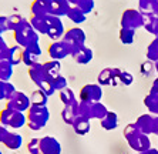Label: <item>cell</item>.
I'll use <instances>...</instances> for the list:
<instances>
[{"label":"cell","instance_id":"16","mask_svg":"<svg viewBox=\"0 0 158 154\" xmlns=\"http://www.w3.org/2000/svg\"><path fill=\"white\" fill-rule=\"evenodd\" d=\"M93 56H94L93 50L84 44V46L73 49L70 57H73V60L76 63H78V64H88L93 60Z\"/></svg>","mask_w":158,"mask_h":154},{"label":"cell","instance_id":"17","mask_svg":"<svg viewBox=\"0 0 158 154\" xmlns=\"http://www.w3.org/2000/svg\"><path fill=\"white\" fill-rule=\"evenodd\" d=\"M31 16H47L52 13V0H33L30 6Z\"/></svg>","mask_w":158,"mask_h":154},{"label":"cell","instance_id":"48","mask_svg":"<svg viewBox=\"0 0 158 154\" xmlns=\"http://www.w3.org/2000/svg\"><path fill=\"white\" fill-rule=\"evenodd\" d=\"M154 15H155V16H158V2H157V4H155V9H154Z\"/></svg>","mask_w":158,"mask_h":154},{"label":"cell","instance_id":"31","mask_svg":"<svg viewBox=\"0 0 158 154\" xmlns=\"http://www.w3.org/2000/svg\"><path fill=\"white\" fill-rule=\"evenodd\" d=\"M77 114H78V106L77 107H63L61 118H63V121H64L66 124L71 126Z\"/></svg>","mask_w":158,"mask_h":154},{"label":"cell","instance_id":"22","mask_svg":"<svg viewBox=\"0 0 158 154\" xmlns=\"http://www.w3.org/2000/svg\"><path fill=\"white\" fill-rule=\"evenodd\" d=\"M4 147L6 148H9V150H19L20 147H22L23 144V137L22 134H19V133H13V131H9L7 136H6V139H4L3 141Z\"/></svg>","mask_w":158,"mask_h":154},{"label":"cell","instance_id":"15","mask_svg":"<svg viewBox=\"0 0 158 154\" xmlns=\"http://www.w3.org/2000/svg\"><path fill=\"white\" fill-rule=\"evenodd\" d=\"M40 154H61V144L56 137L44 136L40 139Z\"/></svg>","mask_w":158,"mask_h":154},{"label":"cell","instance_id":"5","mask_svg":"<svg viewBox=\"0 0 158 154\" xmlns=\"http://www.w3.org/2000/svg\"><path fill=\"white\" fill-rule=\"evenodd\" d=\"M0 124H3L7 128L17 130V128L27 126V116L23 111L10 110V109L4 107L3 110L0 111Z\"/></svg>","mask_w":158,"mask_h":154},{"label":"cell","instance_id":"4","mask_svg":"<svg viewBox=\"0 0 158 154\" xmlns=\"http://www.w3.org/2000/svg\"><path fill=\"white\" fill-rule=\"evenodd\" d=\"M13 37H15L16 44L22 46L23 49L27 47L29 44L34 43V41H40V34L33 29L29 19H24L22 24L13 32Z\"/></svg>","mask_w":158,"mask_h":154},{"label":"cell","instance_id":"29","mask_svg":"<svg viewBox=\"0 0 158 154\" xmlns=\"http://www.w3.org/2000/svg\"><path fill=\"white\" fill-rule=\"evenodd\" d=\"M71 3V6H76V7H78L83 13H85V15H90L93 10H94V0H69Z\"/></svg>","mask_w":158,"mask_h":154},{"label":"cell","instance_id":"45","mask_svg":"<svg viewBox=\"0 0 158 154\" xmlns=\"http://www.w3.org/2000/svg\"><path fill=\"white\" fill-rule=\"evenodd\" d=\"M150 33H151V34H154L155 37H158V16H155L154 22H152V26H151Z\"/></svg>","mask_w":158,"mask_h":154},{"label":"cell","instance_id":"10","mask_svg":"<svg viewBox=\"0 0 158 154\" xmlns=\"http://www.w3.org/2000/svg\"><path fill=\"white\" fill-rule=\"evenodd\" d=\"M101 99H103V87L98 83L83 86L78 94V100L85 103H97L101 101Z\"/></svg>","mask_w":158,"mask_h":154},{"label":"cell","instance_id":"21","mask_svg":"<svg viewBox=\"0 0 158 154\" xmlns=\"http://www.w3.org/2000/svg\"><path fill=\"white\" fill-rule=\"evenodd\" d=\"M60 93V100H61L64 107H77L80 100L77 99V96L74 94V92L70 87H66L64 90H61Z\"/></svg>","mask_w":158,"mask_h":154},{"label":"cell","instance_id":"28","mask_svg":"<svg viewBox=\"0 0 158 154\" xmlns=\"http://www.w3.org/2000/svg\"><path fill=\"white\" fill-rule=\"evenodd\" d=\"M67 19H70L74 24H81V23L85 22L87 15L83 13V11L78 7H76V6H71V9L69 10V13H67Z\"/></svg>","mask_w":158,"mask_h":154},{"label":"cell","instance_id":"50","mask_svg":"<svg viewBox=\"0 0 158 154\" xmlns=\"http://www.w3.org/2000/svg\"><path fill=\"white\" fill-rule=\"evenodd\" d=\"M0 154H3V151H2V150H0Z\"/></svg>","mask_w":158,"mask_h":154},{"label":"cell","instance_id":"37","mask_svg":"<svg viewBox=\"0 0 158 154\" xmlns=\"http://www.w3.org/2000/svg\"><path fill=\"white\" fill-rule=\"evenodd\" d=\"M24 19L26 17H23L22 15H17V13L7 16V29H9V32H15L19 26L22 24V22L24 20Z\"/></svg>","mask_w":158,"mask_h":154},{"label":"cell","instance_id":"41","mask_svg":"<svg viewBox=\"0 0 158 154\" xmlns=\"http://www.w3.org/2000/svg\"><path fill=\"white\" fill-rule=\"evenodd\" d=\"M7 49H9V44L6 43V40L3 39V36H0V60H4V59H6Z\"/></svg>","mask_w":158,"mask_h":154},{"label":"cell","instance_id":"46","mask_svg":"<svg viewBox=\"0 0 158 154\" xmlns=\"http://www.w3.org/2000/svg\"><path fill=\"white\" fill-rule=\"evenodd\" d=\"M150 93H154V94H158V77L152 81V86H151Z\"/></svg>","mask_w":158,"mask_h":154},{"label":"cell","instance_id":"49","mask_svg":"<svg viewBox=\"0 0 158 154\" xmlns=\"http://www.w3.org/2000/svg\"><path fill=\"white\" fill-rule=\"evenodd\" d=\"M154 69L157 70V73H158V62H155V63H154Z\"/></svg>","mask_w":158,"mask_h":154},{"label":"cell","instance_id":"2","mask_svg":"<svg viewBox=\"0 0 158 154\" xmlns=\"http://www.w3.org/2000/svg\"><path fill=\"white\" fill-rule=\"evenodd\" d=\"M29 77L37 87L43 90L46 94L50 97L56 93L54 87L52 84V77L46 73V70L43 67V63H37L34 66L29 67Z\"/></svg>","mask_w":158,"mask_h":154},{"label":"cell","instance_id":"3","mask_svg":"<svg viewBox=\"0 0 158 154\" xmlns=\"http://www.w3.org/2000/svg\"><path fill=\"white\" fill-rule=\"evenodd\" d=\"M27 126L30 130L39 131L47 126L50 120V110L47 106H31L26 113Z\"/></svg>","mask_w":158,"mask_h":154},{"label":"cell","instance_id":"33","mask_svg":"<svg viewBox=\"0 0 158 154\" xmlns=\"http://www.w3.org/2000/svg\"><path fill=\"white\" fill-rule=\"evenodd\" d=\"M145 54H147V60H150L152 63L158 62V37H155L154 40L148 44Z\"/></svg>","mask_w":158,"mask_h":154},{"label":"cell","instance_id":"47","mask_svg":"<svg viewBox=\"0 0 158 154\" xmlns=\"http://www.w3.org/2000/svg\"><path fill=\"white\" fill-rule=\"evenodd\" d=\"M138 154H158V150H155V148H148V150H145V151H143V153H138Z\"/></svg>","mask_w":158,"mask_h":154},{"label":"cell","instance_id":"38","mask_svg":"<svg viewBox=\"0 0 158 154\" xmlns=\"http://www.w3.org/2000/svg\"><path fill=\"white\" fill-rule=\"evenodd\" d=\"M52 84H53V87H54L56 92H61V90H64L66 87H69V84H67V79L64 76H61V74H57V76L53 77Z\"/></svg>","mask_w":158,"mask_h":154},{"label":"cell","instance_id":"24","mask_svg":"<svg viewBox=\"0 0 158 154\" xmlns=\"http://www.w3.org/2000/svg\"><path fill=\"white\" fill-rule=\"evenodd\" d=\"M100 124H101V127H103L104 130H108V131L115 130V128L118 127V117H117V114H115L114 111L108 110V113H107L106 116L100 120Z\"/></svg>","mask_w":158,"mask_h":154},{"label":"cell","instance_id":"32","mask_svg":"<svg viewBox=\"0 0 158 154\" xmlns=\"http://www.w3.org/2000/svg\"><path fill=\"white\" fill-rule=\"evenodd\" d=\"M118 37H120V41H121L123 44H132L134 43V39H135V30L121 27Z\"/></svg>","mask_w":158,"mask_h":154},{"label":"cell","instance_id":"34","mask_svg":"<svg viewBox=\"0 0 158 154\" xmlns=\"http://www.w3.org/2000/svg\"><path fill=\"white\" fill-rule=\"evenodd\" d=\"M157 2L158 0H138V10L143 15H151V13H154Z\"/></svg>","mask_w":158,"mask_h":154},{"label":"cell","instance_id":"8","mask_svg":"<svg viewBox=\"0 0 158 154\" xmlns=\"http://www.w3.org/2000/svg\"><path fill=\"white\" fill-rule=\"evenodd\" d=\"M121 27H127V29L137 30L144 26V19L143 13L138 9H127L123 11L121 15Z\"/></svg>","mask_w":158,"mask_h":154},{"label":"cell","instance_id":"7","mask_svg":"<svg viewBox=\"0 0 158 154\" xmlns=\"http://www.w3.org/2000/svg\"><path fill=\"white\" fill-rule=\"evenodd\" d=\"M30 107H31L30 96H27L24 92H20V90H16L11 94L10 99L6 101V109H10V110L27 113V110H29Z\"/></svg>","mask_w":158,"mask_h":154},{"label":"cell","instance_id":"11","mask_svg":"<svg viewBox=\"0 0 158 154\" xmlns=\"http://www.w3.org/2000/svg\"><path fill=\"white\" fill-rule=\"evenodd\" d=\"M47 22H48L47 37L48 39H52L53 41L61 40L63 36H64V33H66V27H64V23H63L61 17L48 15L47 16Z\"/></svg>","mask_w":158,"mask_h":154},{"label":"cell","instance_id":"18","mask_svg":"<svg viewBox=\"0 0 158 154\" xmlns=\"http://www.w3.org/2000/svg\"><path fill=\"white\" fill-rule=\"evenodd\" d=\"M71 127H73L76 134H78V136H85V134L90 131V128H91V120L84 117V116L77 114L73 121V124H71Z\"/></svg>","mask_w":158,"mask_h":154},{"label":"cell","instance_id":"36","mask_svg":"<svg viewBox=\"0 0 158 154\" xmlns=\"http://www.w3.org/2000/svg\"><path fill=\"white\" fill-rule=\"evenodd\" d=\"M39 60H40V56L34 54L33 51L27 50V49H23V64H26L27 67H31L37 63H40Z\"/></svg>","mask_w":158,"mask_h":154},{"label":"cell","instance_id":"40","mask_svg":"<svg viewBox=\"0 0 158 154\" xmlns=\"http://www.w3.org/2000/svg\"><path fill=\"white\" fill-rule=\"evenodd\" d=\"M134 81V76H132L130 71H123L121 70V74H120V83H123L124 86H130L132 84Z\"/></svg>","mask_w":158,"mask_h":154},{"label":"cell","instance_id":"43","mask_svg":"<svg viewBox=\"0 0 158 154\" xmlns=\"http://www.w3.org/2000/svg\"><path fill=\"white\" fill-rule=\"evenodd\" d=\"M9 32L7 29V16H0V36H3V33Z\"/></svg>","mask_w":158,"mask_h":154},{"label":"cell","instance_id":"42","mask_svg":"<svg viewBox=\"0 0 158 154\" xmlns=\"http://www.w3.org/2000/svg\"><path fill=\"white\" fill-rule=\"evenodd\" d=\"M152 69H154V64H152V62H145L143 64V67H141V71H143V74H145V76H150L151 71H152Z\"/></svg>","mask_w":158,"mask_h":154},{"label":"cell","instance_id":"13","mask_svg":"<svg viewBox=\"0 0 158 154\" xmlns=\"http://www.w3.org/2000/svg\"><path fill=\"white\" fill-rule=\"evenodd\" d=\"M120 74H121V70L117 67H106L98 73L97 83L101 87L103 86H117L120 81Z\"/></svg>","mask_w":158,"mask_h":154},{"label":"cell","instance_id":"19","mask_svg":"<svg viewBox=\"0 0 158 154\" xmlns=\"http://www.w3.org/2000/svg\"><path fill=\"white\" fill-rule=\"evenodd\" d=\"M71 9V3L69 0H52V13L57 17H67V13Z\"/></svg>","mask_w":158,"mask_h":154},{"label":"cell","instance_id":"39","mask_svg":"<svg viewBox=\"0 0 158 154\" xmlns=\"http://www.w3.org/2000/svg\"><path fill=\"white\" fill-rule=\"evenodd\" d=\"M27 151L29 154H40V139H30L27 143Z\"/></svg>","mask_w":158,"mask_h":154},{"label":"cell","instance_id":"6","mask_svg":"<svg viewBox=\"0 0 158 154\" xmlns=\"http://www.w3.org/2000/svg\"><path fill=\"white\" fill-rule=\"evenodd\" d=\"M107 113H108V109L101 101H97V103L80 101L78 103V114L90 118V120H93V118L101 120Z\"/></svg>","mask_w":158,"mask_h":154},{"label":"cell","instance_id":"35","mask_svg":"<svg viewBox=\"0 0 158 154\" xmlns=\"http://www.w3.org/2000/svg\"><path fill=\"white\" fill-rule=\"evenodd\" d=\"M144 104L148 107L151 113L158 114V94L148 93V96H145V99H144Z\"/></svg>","mask_w":158,"mask_h":154},{"label":"cell","instance_id":"23","mask_svg":"<svg viewBox=\"0 0 158 154\" xmlns=\"http://www.w3.org/2000/svg\"><path fill=\"white\" fill-rule=\"evenodd\" d=\"M47 16H31V17L29 19L30 24L33 26V29L36 30L39 34H46V36H47V29H48Z\"/></svg>","mask_w":158,"mask_h":154},{"label":"cell","instance_id":"12","mask_svg":"<svg viewBox=\"0 0 158 154\" xmlns=\"http://www.w3.org/2000/svg\"><path fill=\"white\" fill-rule=\"evenodd\" d=\"M135 126L145 134H158V116L143 114L137 118Z\"/></svg>","mask_w":158,"mask_h":154},{"label":"cell","instance_id":"30","mask_svg":"<svg viewBox=\"0 0 158 154\" xmlns=\"http://www.w3.org/2000/svg\"><path fill=\"white\" fill-rule=\"evenodd\" d=\"M43 67L44 70H46V73L48 74V76L54 77L57 76V74H60V70H61V63L59 62V60H48V62H44L43 63Z\"/></svg>","mask_w":158,"mask_h":154},{"label":"cell","instance_id":"14","mask_svg":"<svg viewBox=\"0 0 158 154\" xmlns=\"http://www.w3.org/2000/svg\"><path fill=\"white\" fill-rule=\"evenodd\" d=\"M47 54L52 60L61 62L63 59H66L71 54V49L63 40H56L53 43H50V46L47 47Z\"/></svg>","mask_w":158,"mask_h":154},{"label":"cell","instance_id":"25","mask_svg":"<svg viewBox=\"0 0 158 154\" xmlns=\"http://www.w3.org/2000/svg\"><path fill=\"white\" fill-rule=\"evenodd\" d=\"M15 73V66L7 60H0V80L10 81L11 76Z\"/></svg>","mask_w":158,"mask_h":154},{"label":"cell","instance_id":"26","mask_svg":"<svg viewBox=\"0 0 158 154\" xmlns=\"http://www.w3.org/2000/svg\"><path fill=\"white\" fill-rule=\"evenodd\" d=\"M30 101H31V106H47L48 96L43 90L37 88L30 94Z\"/></svg>","mask_w":158,"mask_h":154},{"label":"cell","instance_id":"20","mask_svg":"<svg viewBox=\"0 0 158 154\" xmlns=\"http://www.w3.org/2000/svg\"><path fill=\"white\" fill-rule=\"evenodd\" d=\"M6 60L10 62L13 66L22 64L23 63V47L15 44V46H9L7 49V54H6Z\"/></svg>","mask_w":158,"mask_h":154},{"label":"cell","instance_id":"1","mask_svg":"<svg viewBox=\"0 0 158 154\" xmlns=\"http://www.w3.org/2000/svg\"><path fill=\"white\" fill-rule=\"evenodd\" d=\"M124 137L127 140L128 146L131 147L132 150H135L137 153H143V151L151 148V143L148 136L137 127L135 123H131V124H128L125 127Z\"/></svg>","mask_w":158,"mask_h":154},{"label":"cell","instance_id":"9","mask_svg":"<svg viewBox=\"0 0 158 154\" xmlns=\"http://www.w3.org/2000/svg\"><path fill=\"white\" fill-rule=\"evenodd\" d=\"M61 40L73 50V49H76V47L84 46L85 40H87V36H85L84 30L77 26V27H71V29L66 30V33H64Z\"/></svg>","mask_w":158,"mask_h":154},{"label":"cell","instance_id":"44","mask_svg":"<svg viewBox=\"0 0 158 154\" xmlns=\"http://www.w3.org/2000/svg\"><path fill=\"white\" fill-rule=\"evenodd\" d=\"M10 131L7 127H4L3 124H0V144H3L4 139H6V136H7V133Z\"/></svg>","mask_w":158,"mask_h":154},{"label":"cell","instance_id":"27","mask_svg":"<svg viewBox=\"0 0 158 154\" xmlns=\"http://www.w3.org/2000/svg\"><path fill=\"white\" fill-rule=\"evenodd\" d=\"M15 92H16V86L13 84L11 81L0 80V101H2V100H6V101H7Z\"/></svg>","mask_w":158,"mask_h":154}]
</instances>
